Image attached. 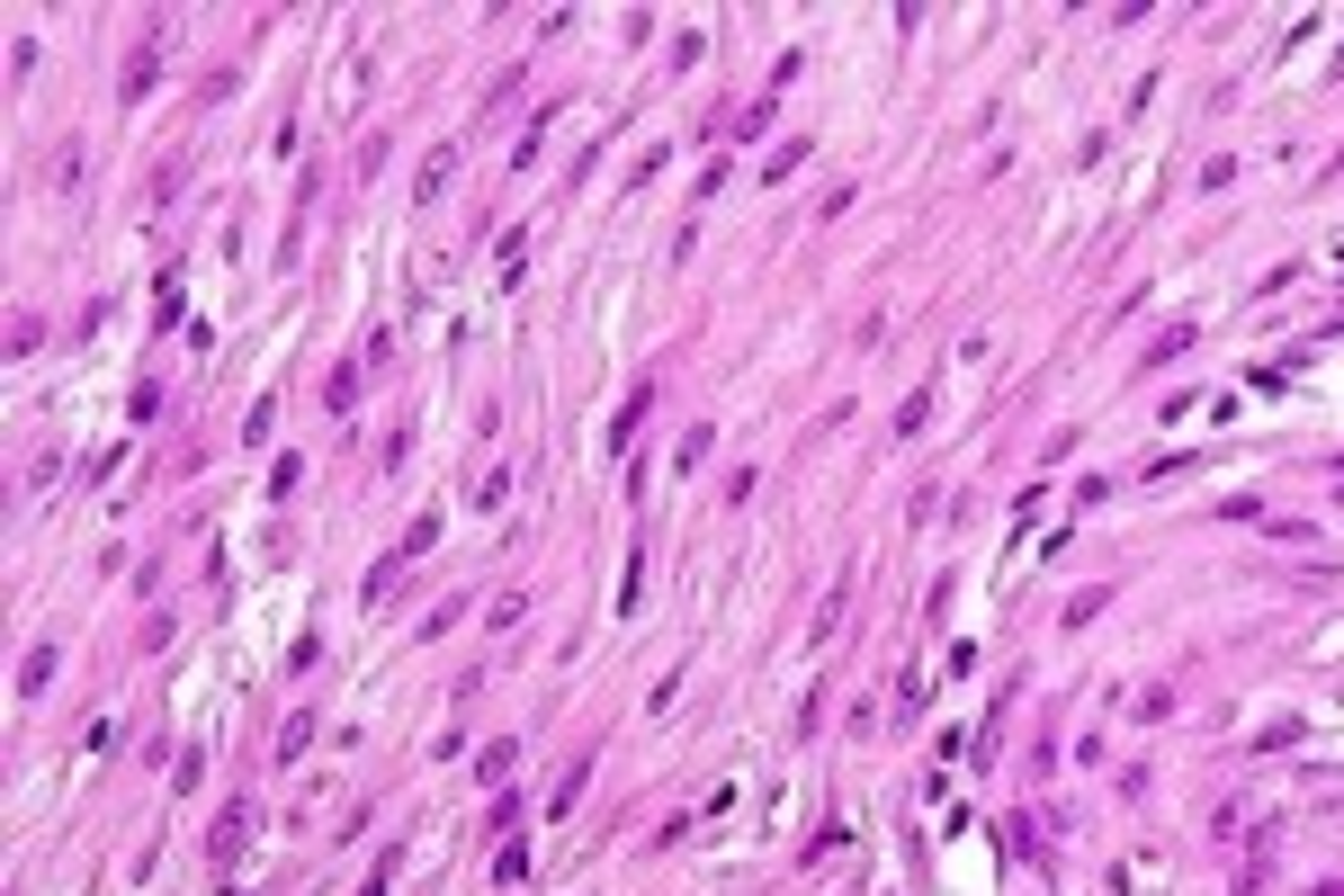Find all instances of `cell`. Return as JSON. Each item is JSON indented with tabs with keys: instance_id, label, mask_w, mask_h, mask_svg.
<instances>
[{
	"instance_id": "obj_1",
	"label": "cell",
	"mask_w": 1344,
	"mask_h": 896,
	"mask_svg": "<svg viewBox=\"0 0 1344 896\" xmlns=\"http://www.w3.org/2000/svg\"><path fill=\"white\" fill-rule=\"evenodd\" d=\"M1183 350H1192V323H1166V332L1147 341V368H1166V359H1183Z\"/></svg>"
},
{
	"instance_id": "obj_2",
	"label": "cell",
	"mask_w": 1344,
	"mask_h": 896,
	"mask_svg": "<svg viewBox=\"0 0 1344 896\" xmlns=\"http://www.w3.org/2000/svg\"><path fill=\"white\" fill-rule=\"evenodd\" d=\"M1327 896H1344V887H1327Z\"/></svg>"
}]
</instances>
